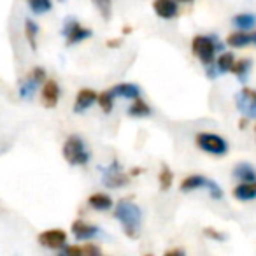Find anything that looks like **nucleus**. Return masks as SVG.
I'll return each instance as SVG.
<instances>
[{
  "instance_id": "39448f33",
  "label": "nucleus",
  "mask_w": 256,
  "mask_h": 256,
  "mask_svg": "<svg viewBox=\"0 0 256 256\" xmlns=\"http://www.w3.org/2000/svg\"><path fill=\"white\" fill-rule=\"evenodd\" d=\"M100 170H102V181L107 188H121V186H124L128 182L126 174H123V170H121L120 164L116 160L109 167H102Z\"/></svg>"
},
{
  "instance_id": "412c9836",
  "label": "nucleus",
  "mask_w": 256,
  "mask_h": 256,
  "mask_svg": "<svg viewBox=\"0 0 256 256\" xmlns=\"http://www.w3.org/2000/svg\"><path fill=\"white\" fill-rule=\"evenodd\" d=\"M128 114H130V116H134V118H146V116H150V114H151V107L139 96V98H136V102L130 106Z\"/></svg>"
},
{
  "instance_id": "6ab92c4d",
  "label": "nucleus",
  "mask_w": 256,
  "mask_h": 256,
  "mask_svg": "<svg viewBox=\"0 0 256 256\" xmlns=\"http://www.w3.org/2000/svg\"><path fill=\"white\" fill-rule=\"evenodd\" d=\"M207 181H209V179H206L204 176H196V174L188 176V178L181 182V190L182 192H192V190H196V188H204V186L207 184Z\"/></svg>"
},
{
  "instance_id": "7ed1b4c3",
  "label": "nucleus",
  "mask_w": 256,
  "mask_h": 256,
  "mask_svg": "<svg viewBox=\"0 0 256 256\" xmlns=\"http://www.w3.org/2000/svg\"><path fill=\"white\" fill-rule=\"evenodd\" d=\"M193 53L200 58L204 65H210L214 62V53L221 50V42H218L216 37H206V36H196L192 42Z\"/></svg>"
},
{
  "instance_id": "4be33fe9",
  "label": "nucleus",
  "mask_w": 256,
  "mask_h": 256,
  "mask_svg": "<svg viewBox=\"0 0 256 256\" xmlns=\"http://www.w3.org/2000/svg\"><path fill=\"white\" fill-rule=\"evenodd\" d=\"M234 25L238 30H251L256 26V16L254 14H237L234 18Z\"/></svg>"
},
{
  "instance_id": "f03ea898",
  "label": "nucleus",
  "mask_w": 256,
  "mask_h": 256,
  "mask_svg": "<svg viewBox=\"0 0 256 256\" xmlns=\"http://www.w3.org/2000/svg\"><path fill=\"white\" fill-rule=\"evenodd\" d=\"M64 158L70 165H86L90 162V153L79 136L67 137L64 144Z\"/></svg>"
},
{
  "instance_id": "b1692460",
  "label": "nucleus",
  "mask_w": 256,
  "mask_h": 256,
  "mask_svg": "<svg viewBox=\"0 0 256 256\" xmlns=\"http://www.w3.org/2000/svg\"><path fill=\"white\" fill-rule=\"evenodd\" d=\"M114 93H112V90H107V92H102L98 95V106L102 107V110L104 112H107L109 114L110 110H112V106H114Z\"/></svg>"
},
{
  "instance_id": "1a4fd4ad",
  "label": "nucleus",
  "mask_w": 256,
  "mask_h": 256,
  "mask_svg": "<svg viewBox=\"0 0 256 256\" xmlns=\"http://www.w3.org/2000/svg\"><path fill=\"white\" fill-rule=\"evenodd\" d=\"M98 100V95H96L93 90L90 88H82L81 92L78 93V96H76V104H74V110L76 112H84L86 109H90V107L93 106V104Z\"/></svg>"
},
{
  "instance_id": "6e6552de",
  "label": "nucleus",
  "mask_w": 256,
  "mask_h": 256,
  "mask_svg": "<svg viewBox=\"0 0 256 256\" xmlns=\"http://www.w3.org/2000/svg\"><path fill=\"white\" fill-rule=\"evenodd\" d=\"M39 244L44 246V248H50V249H62L65 244H67V234L64 230H48V232H42L39 235Z\"/></svg>"
},
{
  "instance_id": "e433bc0d",
  "label": "nucleus",
  "mask_w": 256,
  "mask_h": 256,
  "mask_svg": "<svg viewBox=\"0 0 256 256\" xmlns=\"http://www.w3.org/2000/svg\"><path fill=\"white\" fill-rule=\"evenodd\" d=\"M251 39H252V44L256 46V32H254V34H251Z\"/></svg>"
},
{
  "instance_id": "bb28decb",
  "label": "nucleus",
  "mask_w": 256,
  "mask_h": 256,
  "mask_svg": "<svg viewBox=\"0 0 256 256\" xmlns=\"http://www.w3.org/2000/svg\"><path fill=\"white\" fill-rule=\"evenodd\" d=\"M30 6V9H32V12H36V14H44V12L51 11V0H26Z\"/></svg>"
},
{
  "instance_id": "2eb2a0df",
  "label": "nucleus",
  "mask_w": 256,
  "mask_h": 256,
  "mask_svg": "<svg viewBox=\"0 0 256 256\" xmlns=\"http://www.w3.org/2000/svg\"><path fill=\"white\" fill-rule=\"evenodd\" d=\"M88 204L95 210H109L112 207V198L106 193H95L88 198Z\"/></svg>"
},
{
  "instance_id": "c9c22d12",
  "label": "nucleus",
  "mask_w": 256,
  "mask_h": 256,
  "mask_svg": "<svg viewBox=\"0 0 256 256\" xmlns=\"http://www.w3.org/2000/svg\"><path fill=\"white\" fill-rule=\"evenodd\" d=\"M142 172V168H132V176H139Z\"/></svg>"
},
{
  "instance_id": "ddd939ff",
  "label": "nucleus",
  "mask_w": 256,
  "mask_h": 256,
  "mask_svg": "<svg viewBox=\"0 0 256 256\" xmlns=\"http://www.w3.org/2000/svg\"><path fill=\"white\" fill-rule=\"evenodd\" d=\"M112 93L116 96H123V98H139L140 95V88L134 82H121V84H116L112 88Z\"/></svg>"
},
{
  "instance_id": "a19ab883",
  "label": "nucleus",
  "mask_w": 256,
  "mask_h": 256,
  "mask_svg": "<svg viewBox=\"0 0 256 256\" xmlns=\"http://www.w3.org/2000/svg\"><path fill=\"white\" fill-rule=\"evenodd\" d=\"M254 130H256V128H254Z\"/></svg>"
},
{
  "instance_id": "f704fd0d",
  "label": "nucleus",
  "mask_w": 256,
  "mask_h": 256,
  "mask_svg": "<svg viewBox=\"0 0 256 256\" xmlns=\"http://www.w3.org/2000/svg\"><path fill=\"white\" fill-rule=\"evenodd\" d=\"M167 254H184V251H181V249H176V251H167Z\"/></svg>"
},
{
  "instance_id": "20e7f679",
  "label": "nucleus",
  "mask_w": 256,
  "mask_h": 256,
  "mask_svg": "<svg viewBox=\"0 0 256 256\" xmlns=\"http://www.w3.org/2000/svg\"><path fill=\"white\" fill-rule=\"evenodd\" d=\"M196 146L202 151H206V153L216 154V156H221V154H224L228 151L226 140L221 139L216 134H207V132L196 136Z\"/></svg>"
},
{
  "instance_id": "9b49d317",
  "label": "nucleus",
  "mask_w": 256,
  "mask_h": 256,
  "mask_svg": "<svg viewBox=\"0 0 256 256\" xmlns=\"http://www.w3.org/2000/svg\"><path fill=\"white\" fill-rule=\"evenodd\" d=\"M72 234H74V237L78 238V240H90V238L98 235V228L78 220L72 223Z\"/></svg>"
},
{
  "instance_id": "ea45409f",
  "label": "nucleus",
  "mask_w": 256,
  "mask_h": 256,
  "mask_svg": "<svg viewBox=\"0 0 256 256\" xmlns=\"http://www.w3.org/2000/svg\"><path fill=\"white\" fill-rule=\"evenodd\" d=\"M60 2H64V0H60Z\"/></svg>"
},
{
  "instance_id": "4c0bfd02",
  "label": "nucleus",
  "mask_w": 256,
  "mask_h": 256,
  "mask_svg": "<svg viewBox=\"0 0 256 256\" xmlns=\"http://www.w3.org/2000/svg\"><path fill=\"white\" fill-rule=\"evenodd\" d=\"M130 30H132V28H130V26H124L123 32H124V34H130Z\"/></svg>"
},
{
  "instance_id": "5701e85b",
  "label": "nucleus",
  "mask_w": 256,
  "mask_h": 256,
  "mask_svg": "<svg viewBox=\"0 0 256 256\" xmlns=\"http://www.w3.org/2000/svg\"><path fill=\"white\" fill-rule=\"evenodd\" d=\"M25 34H26V39H28V42H30V48L36 51L37 50V34H39V26L36 25V22L26 20L25 22Z\"/></svg>"
},
{
  "instance_id": "473e14b6",
  "label": "nucleus",
  "mask_w": 256,
  "mask_h": 256,
  "mask_svg": "<svg viewBox=\"0 0 256 256\" xmlns=\"http://www.w3.org/2000/svg\"><path fill=\"white\" fill-rule=\"evenodd\" d=\"M32 76H34V78H36L39 82H42V81H44V78H46V70H44L42 67H36V68L32 70Z\"/></svg>"
},
{
  "instance_id": "393cba45",
  "label": "nucleus",
  "mask_w": 256,
  "mask_h": 256,
  "mask_svg": "<svg viewBox=\"0 0 256 256\" xmlns=\"http://www.w3.org/2000/svg\"><path fill=\"white\" fill-rule=\"evenodd\" d=\"M234 64H235V56H234V54H232V53H223L220 58H218L216 67H218V70H220L221 74H224V72L232 70Z\"/></svg>"
},
{
  "instance_id": "2f4dec72",
  "label": "nucleus",
  "mask_w": 256,
  "mask_h": 256,
  "mask_svg": "<svg viewBox=\"0 0 256 256\" xmlns=\"http://www.w3.org/2000/svg\"><path fill=\"white\" fill-rule=\"evenodd\" d=\"M204 234H206V237H210V238H214V240H218V242H221L224 238V235L220 234V232H216L214 228H206V230H204Z\"/></svg>"
},
{
  "instance_id": "cd10ccee",
  "label": "nucleus",
  "mask_w": 256,
  "mask_h": 256,
  "mask_svg": "<svg viewBox=\"0 0 256 256\" xmlns=\"http://www.w3.org/2000/svg\"><path fill=\"white\" fill-rule=\"evenodd\" d=\"M172 181H174V174H172V170L167 167V165H162V172H160V188L164 190V192H167V190L172 186Z\"/></svg>"
},
{
  "instance_id": "f8f14e48",
  "label": "nucleus",
  "mask_w": 256,
  "mask_h": 256,
  "mask_svg": "<svg viewBox=\"0 0 256 256\" xmlns=\"http://www.w3.org/2000/svg\"><path fill=\"white\" fill-rule=\"evenodd\" d=\"M153 8H154V12L164 20H170L178 14V4H176V0H154Z\"/></svg>"
},
{
  "instance_id": "a878e982",
  "label": "nucleus",
  "mask_w": 256,
  "mask_h": 256,
  "mask_svg": "<svg viewBox=\"0 0 256 256\" xmlns=\"http://www.w3.org/2000/svg\"><path fill=\"white\" fill-rule=\"evenodd\" d=\"M93 6L98 9V12L102 14V18L106 20H110V14H112V2L110 0H92Z\"/></svg>"
},
{
  "instance_id": "0eeeda50",
  "label": "nucleus",
  "mask_w": 256,
  "mask_h": 256,
  "mask_svg": "<svg viewBox=\"0 0 256 256\" xmlns=\"http://www.w3.org/2000/svg\"><path fill=\"white\" fill-rule=\"evenodd\" d=\"M237 107L246 118H256V92L244 88L237 95Z\"/></svg>"
},
{
  "instance_id": "f257e3e1",
  "label": "nucleus",
  "mask_w": 256,
  "mask_h": 256,
  "mask_svg": "<svg viewBox=\"0 0 256 256\" xmlns=\"http://www.w3.org/2000/svg\"><path fill=\"white\" fill-rule=\"evenodd\" d=\"M114 218L123 224L124 234L130 238H137L139 237V230H140V220H142V212L140 209L130 200H121L118 202L116 209H114Z\"/></svg>"
},
{
  "instance_id": "dca6fc26",
  "label": "nucleus",
  "mask_w": 256,
  "mask_h": 256,
  "mask_svg": "<svg viewBox=\"0 0 256 256\" xmlns=\"http://www.w3.org/2000/svg\"><path fill=\"white\" fill-rule=\"evenodd\" d=\"M234 176H235V178L240 179V181H244V182L256 181V170H254V167H252V165H249V164H238V165H235Z\"/></svg>"
},
{
  "instance_id": "7c9ffc66",
  "label": "nucleus",
  "mask_w": 256,
  "mask_h": 256,
  "mask_svg": "<svg viewBox=\"0 0 256 256\" xmlns=\"http://www.w3.org/2000/svg\"><path fill=\"white\" fill-rule=\"evenodd\" d=\"M82 252H84L86 256H98L100 252V248L98 246H93V244H86L84 248H82Z\"/></svg>"
},
{
  "instance_id": "72a5a7b5",
  "label": "nucleus",
  "mask_w": 256,
  "mask_h": 256,
  "mask_svg": "<svg viewBox=\"0 0 256 256\" xmlns=\"http://www.w3.org/2000/svg\"><path fill=\"white\" fill-rule=\"evenodd\" d=\"M107 46H109V48H120L121 46V39H110V40H107Z\"/></svg>"
},
{
  "instance_id": "423d86ee",
  "label": "nucleus",
  "mask_w": 256,
  "mask_h": 256,
  "mask_svg": "<svg viewBox=\"0 0 256 256\" xmlns=\"http://www.w3.org/2000/svg\"><path fill=\"white\" fill-rule=\"evenodd\" d=\"M67 39V46H74V44L81 42V40L92 37V30L90 28H82L76 20H67L64 26V32H62Z\"/></svg>"
},
{
  "instance_id": "58836bf2",
  "label": "nucleus",
  "mask_w": 256,
  "mask_h": 256,
  "mask_svg": "<svg viewBox=\"0 0 256 256\" xmlns=\"http://www.w3.org/2000/svg\"><path fill=\"white\" fill-rule=\"evenodd\" d=\"M181 2H192V0H181Z\"/></svg>"
},
{
  "instance_id": "c756f323",
  "label": "nucleus",
  "mask_w": 256,
  "mask_h": 256,
  "mask_svg": "<svg viewBox=\"0 0 256 256\" xmlns=\"http://www.w3.org/2000/svg\"><path fill=\"white\" fill-rule=\"evenodd\" d=\"M62 251H64V254H70V256L84 254V252H82V248H78V246H64Z\"/></svg>"
},
{
  "instance_id": "a211bd4d",
  "label": "nucleus",
  "mask_w": 256,
  "mask_h": 256,
  "mask_svg": "<svg viewBox=\"0 0 256 256\" xmlns=\"http://www.w3.org/2000/svg\"><path fill=\"white\" fill-rule=\"evenodd\" d=\"M251 60L249 58H242V60H237L232 67V72L238 78V81L246 82L248 81V74H249V68H251Z\"/></svg>"
},
{
  "instance_id": "aec40b11",
  "label": "nucleus",
  "mask_w": 256,
  "mask_h": 256,
  "mask_svg": "<svg viewBox=\"0 0 256 256\" xmlns=\"http://www.w3.org/2000/svg\"><path fill=\"white\" fill-rule=\"evenodd\" d=\"M40 82L37 81L34 76H30L26 81L22 82V86H20V96H22L23 100H30L34 96V93H36L37 86H39Z\"/></svg>"
},
{
  "instance_id": "9d476101",
  "label": "nucleus",
  "mask_w": 256,
  "mask_h": 256,
  "mask_svg": "<svg viewBox=\"0 0 256 256\" xmlns=\"http://www.w3.org/2000/svg\"><path fill=\"white\" fill-rule=\"evenodd\" d=\"M58 98H60V86H58L56 81L50 79V81H46V82H44V86H42L44 106L50 107V109H53V107H56Z\"/></svg>"
},
{
  "instance_id": "f3484780",
  "label": "nucleus",
  "mask_w": 256,
  "mask_h": 256,
  "mask_svg": "<svg viewBox=\"0 0 256 256\" xmlns=\"http://www.w3.org/2000/svg\"><path fill=\"white\" fill-rule=\"evenodd\" d=\"M226 42L232 48H246L248 44H252V39H251V34H246V30H240V32L230 34Z\"/></svg>"
},
{
  "instance_id": "4468645a",
  "label": "nucleus",
  "mask_w": 256,
  "mask_h": 256,
  "mask_svg": "<svg viewBox=\"0 0 256 256\" xmlns=\"http://www.w3.org/2000/svg\"><path fill=\"white\" fill-rule=\"evenodd\" d=\"M234 196L242 202H248V200L256 198V181L251 182H244V184H238L234 190Z\"/></svg>"
},
{
  "instance_id": "c85d7f7f",
  "label": "nucleus",
  "mask_w": 256,
  "mask_h": 256,
  "mask_svg": "<svg viewBox=\"0 0 256 256\" xmlns=\"http://www.w3.org/2000/svg\"><path fill=\"white\" fill-rule=\"evenodd\" d=\"M206 188L209 190L210 196H212L214 200H220L221 196H223V192H221V188H220V186H218V182H214V181H207Z\"/></svg>"
}]
</instances>
